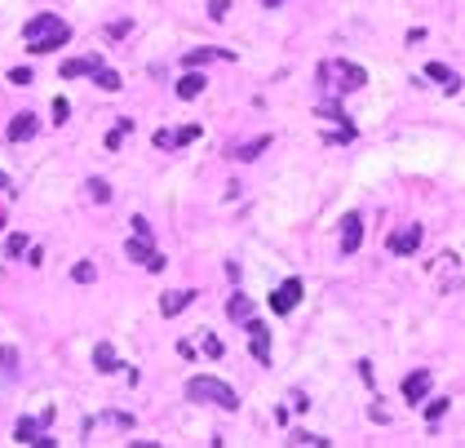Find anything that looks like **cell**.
<instances>
[{
	"mask_svg": "<svg viewBox=\"0 0 465 448\" xmlns=\"http://www.w3.org/2000/svg\"><path fill=\"white\" fill-rule=\"evenodd\" d=\"M213 58H230V49H191L186 53V67H204V62H213Z\"/></svg>",
	"mask_w": 465,
	"mask_h": 448,
	"instance_id": "obj_18",
	"label": "cell"
},
{
	"mask_svg": "<svg viewBox=\"0 0 465 448\" xmlns=\"http://www.w3.org/2000/svg\"><path fill=\"white\" fill-rule=\"evenodd\" d=\"M200 93H204V76H200V71H186V76L178 80V98H200Z\"/></svg>",
	"mask_w": 465,
	"mask_h": 448,
	"instance_id": "obj_15",
	"label": "cell"
},
{
	"mask_svg": "<svg viewBox=\"0 0 465 448\" xmlns=\"http://www.w3.org/2000/svg\"><path fill=\"white\" fill-rule=\"evenodd\" d=\"M36 129H40V120H36L31 111H18V116L9 120L5 138H9V142H31V138H36Z\"/></svg>",
	"mask_w": 465,
	"mask_h": 448,
	"instance_id": "obj_7",
	"label": "cell"
},
{
	"mask_svg": "<svg viewBox=\"0 0 465 448\" xmlns=\"http://www.w3.org/2000/svg\"><path fill=\"white\" fill-rule=\"evenodd\" d=\"M186 399H209V404H222L226 413H235V408H239V395H235V390H230L226 382L209 377V373H200V377L186 382Z\"/></svg>",
	"mask_w": 465,
	"mask_h": 448,
	"instance_id": "obj_2",
	"label": "cell"
},
{
	"mask_svg": "<svg viewBox=\"0 0 465 448\" xmlns=\"http://www.w3.org/2000/svg\"><path fill=\"white\" fill-rule=\"evenodd\" d=\"M169 138H173V147H178V142L186 147V142H195V138H200V129L191 125V129H178V134H169Z\"/></svg>",
	"mask_w": 465,
	"mask_h": 448,
	"instance_id": "obj_26",
	"label": "cell"
},
{
	"mask_svg": "<svg viewBox=\"0 0 465 448\" xmlns=\"http://www.w3.org/2000/svg\"><path fill=\"white\" fill-rule=\"evenodd\" d=\"M222 351H226V347H222L217 338H204V356H209V360H222Z\"/></svg>",
	"mask_w": 465,
	"mask_h": 448,
	"instance_id": "obj_27",
	"label": "cell"
},
{
	"mask_svg": "<svg viewBox=\"0 0 465 448\" xmlns=\"http://www.w3.org/2000/svg\"><path fill=\"white\" fill-rule=\"evenodd\" d=\"M9 80H14V85H31V71H27V67H14V71H9Z\"/></svg>",
	"mask_w": 465,
	"mask_h": 448,
	"instance_id": "obj_29",
	"label": "cell"
},
{
	"mask_svg": "<svg viewBox=\"0 0 465 448\" xmlns=\"http://www.w3.org/2000/svg\"><path fill=\"white\" fill-rule=\"evenodd\" d=\"M430 377H434L430 369L408 373V382H403V399H408V404H421V399H425V390H430Z\"/></svg>",
	"mask_w": 465,
	"mask_h": 448,
	"instance_id": "obj_8",
	"label": "cell"
},
{
	"mask_svg": "<svg viewBox=\"0 0 465 448\" xmlns=\"http://www.w3.org/2000/svg\"><path fill=\"white\" fill-rule=\"evenodd\" d=\"M248 333H253V338H248V347H253V356L262 360V364H271V329H266V324H248Z\"/></svg>",
	"mask_w": 465,
	"mask_h": 448,
	"instance_id": "obj_10",
	"label": "cell"
},
{
	"mask_svg": "<svg viewBox=\"0 0 465 448\" xmlns=\"http://www.w3.org/2000/svg\"><path fill=\"white\" fill-rule=\"evenodd\" d=\"M120 142H124V129H111V134H107V147H111V151H120Z\"/></svg>",
	"mask_w": 465,
	"mask_h": 448,
	"instance_id": "obj_32",
	"label": "cell"
},
{
	"mask_svg": "<svg viewBox=\"0 0 465 448\" xmlns=\"http://www.w3.org/2000/svg\"><path fill=\"white\" fill-rule=\"evenodd\" d=\"M443 413H448V399H434V404L425 408V417H430V422H434V417H443Z\"/></svg>",
	"mask_w": 465,
	"mask_h": 448,
	"instance_id": "obj_30",
	"label": "cell"
},
{
	"mask_svg": "<svg viewBox=\"0 0 465 448\" xmlns=\"http://www.w3.org/2000/svg\"><path fill=\"white\" fill-rule=\"evenodd\" d=\"M262 5H266V9H279V5H284V0H262Z\"/></svg>",
	"mask_w": 465,
	"mask_h": 448,
	"instance_id": "obj_35",
	"label": "cell"
},
{
	"mask_svg": "<svg viewBox=\"0 0 465 448\" xmlns=\"http://www.w3.org/2000/svg\"><path fill=\"white\" fill-rule=\"evenodd\" d=\"M293 444H328V440H319V435H306V431H297V435H293Z\"/></svg>",
	"mask_w": 465,
	"mask_h": 448,
	"instance_id": "obj_33",
	"label": "cell"
},
{
	"mask_svg": "<svg viewBox=\"0 0 465 448\" xmlns=\"http://www.w3.org/2000/svg\"><path fill=\"white\" fill-rule=\"evenodd\" d=\"M5 253H9V258H23V253H27V236H23V231L5 240Z\"/></svg>",
	"mask_w": 465,
	"mask_h": 448,
	"instance_id": "obj_24",
	"label": "cell"
},
{
	"mask_svg": "<svg viewBox=\"0 0 465 448\" xmlns=\"http://www.w3.org/2000/svg\"><path fill=\"white\" fill-rule=\"evenodd\" d=\"M0 373H5V377H14V373H18V351L14 347H0Z\"/></svg>",
	"mask_w": 465,
	"mask_h": 448,
	"instance_id": "obj_20",
	"label": "cell"
},
{
	"mask_svg": "<svg viewBox=\"0 0 465 448\" xmlns=\"http://www.w3.org/2000/svg\"><path fill=\"white\" fill-rule=\"evenodd\" d=\"M425 76H430V80H439V85L448 89V93H457V89H461V76H457L452 67H443V62H430V67H425Z\"/></svg>",
	"mask_w": 465,
	"mask_h": 448,
	"instance_id": "obj_14",
	"label": "cell"
},
{
	"mask_svg": "<svg viewBox=\"0 0 465 448\" xmlns=\"http://www.w3.org/2000/svg\"><path fill=\"white\" fill-rule=\"evenodd\" d=\"M364 245V213H346L341 218V253H355V249Z\"/></svg>",
	"mask_w": 465,
	"mask_h": 448,
	"instance_id": "obj_5",
	"label": "cell"
},
{
	"mask_svg": "<svg viewBox=\"0 0 465 448\" xmlns=\"http://www.w3.org/2000/svg\"><path fill=\"white\" fill-rule=\"evenodd\" d=\"M191 302H195L191 288H173V293H164V297H160V311H164V315H182Z\"/></svg>",
	"mask_w": 465,
	"mask_h": 448,
	"instance_id": "obj_12",
	"label": "cell"
},
{
	"mask_svg": "<svg viewBox=\"0 0 465 448\" xmlns=\"http://www.w3.org/2000/svg\"><path fill=\"white\" fill-rule=\"evenodd\" d=\"M67 116H71V102L67 98H53V125H62Z\"/></svg>",
	"mask_w": 465,
	"mask_h": 448,
	"instance_id": "obj_25",
	"label": "cell"
},
{
	"mask_svg": "<svg viewBox=\"0 0 465 448\" xmlns=\"http://www.w3.org/2000/svg\"><path fill=\"white\" fill-rule=\"evenodd\" d=\"M319 80L323 85H332L337 93H355V89H364L368 85V76H364V67H355V62H319Z\"/></svg>",
	"mask_w": 465,
	"mask_h": 448,
	"instance_id": "obj_3",
	"label": "cell"
},
{
	"mask_svg": "<svg viewBox=\"0 0 465 448\" xmlns=\"http://www.w3.org/2000/svg\"><path fill=\"white\" fill-rule=\"evenodd\" d=\"M253 297H244V293H235V297H230V306H226V315H230V320H253Z\"/></svg>",
	"mask_w": 465,
	"mask_h": 448,
	"instance_id": "obj_17",
	"label": "cell"
},
{
	"mask_svg": "<svg viewBox=\"0 0 465 448\" xmlns=\"http://www.w3.org/2000/svg\"><path fill=\"white\" fill-rule=\"evenodd\" d=\"M226 14H230V5H226V0H213V5H209V18H217V23H222Z\"/></svg>",
	"mask_w": 465,
	"mask_h": 448,
	"instance_id": "obj_28",
	"label": "cell"
},
{
	"mask_svg": "<svg viewBox=\"0 0 465 448\" xmlns=\"http://www.w3.org/2000/svg\"><path fill=\"white\" fill-rule=\"evenodd\" d=\"M124 253H129V258H133V262H142L146 271H164V258H160V253H155V249H151V245H146V240H142V236H133V240H129V245H124Z\"/></svg>",
	"mask_w": 465,
	"mask_h": 448,
	"instance_id": "obj_6",
	"label": "cell"
},
{
	"mask_svg": "<svg viewBox=\"0 0 465 448\" xmlns=\"http://www.w3.org/2000/svg\"><path fill=\"white\" fill-rule=\"evenodd\" d=\"M23 40H27V53H53L71 40V27L62 23L58 14H36L31 23L23 27Z\"/></svg>",
	"mask_w": 465,
	"mask_h": 448,
	"instance_id": "obj_1",
	"label": "cell"
},
{
	"mask_svg": "<svg viewBox=\"0 0 465 448\" xmlns=\"http://www.w3.org/2000/svg\"><path fill=\"white\" fill-rule=\"evenodd\" d=\"M271 147V138H257V142H248V147H239V160H257V155Z\"/></svg>",
	"mask_w": 465,
	"mask_h": 448,
	"instance_id": "obj_22",
	"label": "cell"
},
{
	"mask_svg": "<svg viewBox=\"0 0 465 448\" xmlns=\"http://www.w3.org/2000/svg\"><path fill=\"white\" fill-rule=\"evenodd\" d=\"M416 245H421V227H403V231L390 236V253H399V258L416 253Z\"/></svg>",
	"mask_w": 465,
	"mask_h": 448,
	"instance_id": "obj_9",
	"label": "cell"
},
{
	"mask_svg": "<svg viewBox=\"0 0 465 448\" xmlns=\"http://www.w3.org/2000/svg\"><path fill=\"white\" fill-rule=\"evenodd\" d=\"M85 191H89V195H93L98 204H107V200H111V186L102 182V178H89V182H85Z\"/></svg>",
	"mask_w": 465,
	"mask_h": 448,
	"instance_id": "obj_21",
	"label": "cell"
},
{
	"mask_svg": "<svg viewBox=\"0 0 465 448\" xmlns=\"http://www.w3.org/2000/svg\"><path fill=\"white\" fill-rule=\"evenodd\" d=\"M297 302H302V279H284V284L271 293V311L275 315H288Z\"/></svg>",
	"mask_w": 465,
	"mask_h": 448,
	"instance_id": "obj_4",
	"label": "cell"
},
{
	"mask_svg": "<svg viewBox=\"0 0 465 448\" xmlns=\"http://www.w3.org/2000/svg\"><path fill=\"white\" fill-rule=\"evenodd\" d=\"M93 85H98V89H107V93H116L120 85H124V80H120V71H107V67H98V71H93Z\"/></svg>",
	"mask_w": 465,
	"mask_h": 448,
	"instance_id": "obj_19",
	"label": "cell"
},
{
	"mask_svg": "<svg viewBox=\"0 0 465 448\" xmlns=\"http://www.w3.org/2000/svg\"><path fill=\"white\" fill-rule=\"evenodd\" d=\"M93 275H98L93 262H76V266H71V279H76V284H93Z\"/></svg>",
	"mask_w": 465,
	"mask_h": 448,
	"instance_id": "obj_23",
	"label": "cell"
},
{
	"mask_svg": "<svg viewBox=\"0 0 465 448\" xmlns=\"http://www.w3.org/2000/svg\"><path fill=\"white\" fill-rule=\"evenodd\" d=\"M0 191H14V182H9V178H5V173H0Z\"/></svg>",
	"mask_w": 465,
	"mask_h": 448,
	"instance_id": "obj_34",
	"label": "cell"
},
{
	"mask_svg": "<svg viewBox=\"0 0 465 448\" xmlns=\"http://www.w3.org/2000/svg\"><path fill=\"white\" fill-rule=\"evenodd\" d=\"M133 236H142V240H151V222H146V218H133Z\"/></svg>",
	"mask_w": 465,
	"mask_h": 448,
	"instance_id": "obj_31",
	"label": "cell"
},
{
	"mask_svg": "<svg viewBox=\"0 0 465 448\" xmlns=\"http://www.w3.org/2000/svg\"><path fill=\"white\" fill-rule=\"evenodd\" d=\"M102 67V58H67L62 62V80H76V76H93Z\"/></svg>",
	"mask_w": 465,
	"mask_h": 448,
	"instance_id": "obj_13",
	"label": "cell"
},
{
	"mask_svg": "<svg viewBox=\"0 0 465 448\" xmlns=\"http://www.w3.org/2000/svg\"><path fill=\"white\" fill-rule=\"evenodd\" d=\"M40 426H44V422H31V417H23V422L14 426V440H18V444H53L49 435L40 431Z\"/></svg>",
	"mask_w": 465,
	"mask_h": 448,
	"instance_id": "obj_11",
	"label": "cell"
},
{
	"mask_svg": "<svg viewBox=\"0 0 465 448\" xmlns=\"http://www.w3.org/2000/svg\"><path fill=\"white\" fill-rule=\"evenodd\" d=\"M93 364H98V373H116V369H120L116 351H111V342H98V351H93Z\"/></svg>",
	"mask_w": 465,
	"mask_h": 448,
	"instance_id": "obj_16",
	"label": "cell"
}]
</instances>
